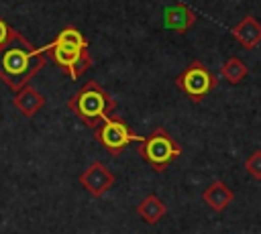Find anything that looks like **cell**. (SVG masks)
<instances>
[{
    "instance_id": "1",
    "label": "cell",
    "mask_w": 261,
    "mask_h": 234,
    "mask_svg": "<svg viewBox=\"0 0 261 234\" xmlns=\"http://www.w3.org/2000/svg\"><path fill=\"white\" fill-rule=\"evenodd\" d=\"M47 65L43 49H37L27 41L18 31L14 37L0 47V79L12 90L18 92Z\"/></svg>"
},
{
    "instance_id": "2",
    "label": "cell",
    "mask_w": 261,
    "mask_h": 234,
    "mask_svg": "<svg viewBox=\"0 0 261 234\" xmlns=\"http://www.w3.org/2000/svg\"><path fill=\"white\" fill-rule=\"evenodd\" d=\"M43 53H47L55 65H59L71 79H80L90 67L92 57L88 53V41L86 37L71 24L63 26L57 37L43 47Z\"/></svg>"
},
{
    "instance_id": "3",
    "label": "cell",
    "mask_w": 261,
    "mask_h": 234,
    "mask_svg": "<svg viewBox=\"0 0 261 234\" xmlns=\"http://www.w3.org/2000/svg\"><path fill=\"white\" fill-rule=\"evenodd\" d=\"M67 108L90 128H96L100 122H104L112 112L116 110V102L112 96L98 83V81H88L84 83L67 102Z\"/></svg>"
},
{
    "instance_id": "4",
    "label": "cell",
    "mask_w": 261,
    "mask_h": 234,
    "mask_svg": "<svg viewBox=\"0 0 261 234\" xmlns=\"http://www.w3.org/2000/svg\"><path fill=\"white\" fill-rule=\"evenodd\" d=\"M139 155L155 173H163L181 155V147L163 126H157L139 142Z\"/></svg>"
},
{
    "instance_id": "5",
    "label": "cell",
    "mask_w": 261,
    "mask_h": 234,
    "mask_svg": "<svg viewBox=\"0 0 261 234\" xmlns=\"http://www.w3.org/2000/svg\"><path fill=\"white\" fill-rule=\"evenodd\" d=\"M94 136L112 157L120 155L130 142H141L143 140V136L133 132L130 126L120 116H114V114L108 116L104 122H100L94 128Z\"/></svg>"
},
{
    "instance_id": "6",
    "label": "cell",
    "mask_w": 261,
    "mask_h": 234,
    "mask_svg": "<svg viewBox=\"0 0 261 234\" xmlns=\"http://www.w3.org/2000/svg\"><path fill=\"white\" fill-rule=\"evenodd\" d=\"M175 85H177V90L184 92L190 100L202 102V100L218 85V77H216L202 61H192V63L175 77Z\"/></svg>"
},
{
    "instance_id": "7",
    "label": "cell",
    "mask_w": 261,
    "mask_h": 234,
    "mask_svg": "<svg viewBox=\"0 0 261 234\" xmlns=\"http://www.w3.org/2000/svg\"><path fill=\"white\" fill-rule=\"evenodd\" d=\"M80 183L82 187L94 195V197H102L112 185H114V173L102 163V161H94L90 163L82 173H80Z\"/></svg>"
},
{
    "instance_id": "8",
    "label": "cell",
    "mask_w": 261,
    "mask_h": 234,
    "mask_svg": "<svg viewBox=\"0 0 261 234\" xmlns=\"http://www.w3.org/2000/svg\"><path fill=\"white\" fill-rule=\"evenodd\" d=\"M198 16L196 12L188 6V4H173V6H167L165 8V14H163V24L165 28L169 31H175L179 35L188 33V28H192L196 24Z\"/></svg>"
},
{
    "instance_id": "9",
    "label": "cell",
    "mask_w": 261,
    "mask_h": 234,
    "mask_svg": "<svg viewBox=\"0 0 261 234\" xmlns=\"http://www.w3.org/2000/svg\"><path fill=\"white\" fill-rule=\"evenodd\" d=\"M232 37L241 43V47L251 51L261 43V22L255 16L247 14L232 26Z\"/></svg>"
},
{
    "instance_id": "10",
    "label": "cell",
    "mask_w": 261,
    "mask_h": 234,
    "mask_svg": "<svg viewBox=\"0 0 261 234\" xmlns=\"http://www.w3.org/2000/svg\"><path fill=\"white\" fill-rule=\"evenodd\" d=\"M45 102H47L45 96L31 85H24L22 90L14 92V98H12V104L16 106V110L27 118H33L45 106Z\"/></svg>"
},
{
    "instance_id": "11",
    "label": "cell",
    "mask_w": 261,
    "mask_h": 234,
    "mask_svg": "<svg viewBox=\"0 0 261 234\" xmlns=\"http://www.w3.org/2000/svg\"><path fill=\"white\" fill-rule=\"evenodd\" d=\"M202 199H204L214 212H224V210L230 206V201L234 199V193H232V189H230L224 181H212V183L204 189Z\"/></svg>"
},
{
    "instance_id": "12",
    "label": "cell",
    "mask_w": 261,
    "mask_h": 234,
    "mask_svg": "<svg viewBox=\"0 0 261 234\" xmlns=\"http://www.w3.org/2000/svg\"><path fill=\"white\" fill-rule=\"evenodd\" d=\"M167 212V206L163 203V199H159L155 193H149L141 199V203L137 206V214L147 222V224H157Z\"/></svg>"
},
{
    "instance_id": "13",
    "label": "cell",
    "mask_w": 261,
    "mask_h": 234,
    "mask_svg": "<svg viewBox=\"0 0 261 234\" xmlns=\"http://www.w3.org/2000/svg\"><path fill=\"white\" fill-rule=\"evenodd\" d=\"M220 73H222V77H224L228 83H234V85H237V83H241V81L247 77L249 69H247V65H245L243 59H239V57H228V59L224 61Z\"/></svg>"
},
{
    "instance_id": "14",
    "label": "cell",
    "mask_w": 261,
    "mask_h": 234,
    "mask_svg": "<svg viewBox=\"0 0 261 234\" xmlns=\"http://www.w3.org/2000/svg\"><path fill=\"white\" fill-rule=\"evenodd\" d=\"M245 171L253 179L261 181V151H255L253 155H249V159L245 161Z\"/></svg>"
},
{
    "instance_id": "15",
    "label": "cell",
    "mask_w": 261,
    "mask_h": 234,
    "mask_svg": "<svg viewBox=\"0 0 261 234\" xmlns=\"http://www.w3.org/2000/svg\"><path fill=\"white\" fill-rule=\"evenodd\" d=\"M14 33H16V31H14V28H12V26H10L2 16H0V47H2V45H6V43L14 37Z\"/></svg>"
}]
</instances>
